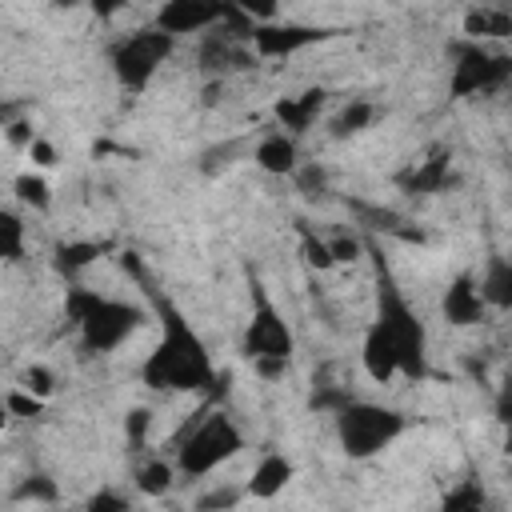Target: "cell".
Wrapping results in <instances>:
<instances>
[{
    "instance_id": "19",
    "label": "cell",
    "mask_w": 512,
    "mask_h": 512,
    "mask_svg": "<svg viewBox=\"0 0 512 512\" xmlns=\"http://www.w3.org/2000/svg\"><path fill=\"white\" fill-rule=\"evenodd\" d=\"M376 116H380V108L372 104V100H348L336 116H332V124H328V132L336 136V140H348V136H360V132H368L372 124H376Z\"/></svg>"
},
{
    "instance_id": "4",
    "label": "cell",
    "mask_w": 512,
    "mask_h": 512,
    "mask_svg": "<svg viewBox=\"0 0 512 512\" xmlns=\"http://www.w3.org/2000/svg\"><path fill=\"white\" fill-rule=\"evenodd\" d=\"M244 448V432L232 420V412L216 400H208L172 440V464L176 476L184 480H204L208 472H216L220 464H228L232 456H240Z\"/></svg>"
},
{
    "instance_id": "35",
    "label": "cell",
    "mask_w": 512,
    "mask_h": 512,
    "mask_svg": "<svg viewBox=\"0 0 512 512\" xmlns=\"http://www.w3.org/2000/svg\"><path fill=\"white\" fill-rule=\"evenodd\" d=\"M132 0H84V8L96 16V20H116Z\"/></svg>"
},
{
    "instance_id": "36",
    "label": "cell",
    "mask_w": 512,
    "mask_h": 512,
    "mask_svg": "<svg viewBox=\"0 0 512 512\" xmlns=\"http://www.w3.org/2000/svg\"><path fill=\"white\" fill-rule=\"evenodd\" d=\"M48 8L52 12H76V8H84V0H48Z\"/></svg>"
},
{
    "instance_id": "23",
    "label": "cell",
    "mask_w": 512,
    "mask_h": 512,
    "mask_svg": "<svg viewBox=\"0 0 512 512\" xmlns=\"http://www.w3.org/2000/svg\"><path fill=\"white\" fill-rule=\"evenodd\" d=\"M296 232H300V256H304V264H308L312 272H332L336 260H332V252H328V236L312 232L304 220L296 224Z\"/></svg>"
},
{
    "instance_id": "10",
    "label": "cell",
    "mask_w": 512,
    "mask_h": 512,
    "mask_svg": "<svg viewBox=\"0 0 512 512\" xmlns=\"http://www.w3.org/2000/svg\"><path fill=\"white\" fill-rule=\"evenodd\" d=\"M240 16L232 8V0H164L156 8V28L168 36H192V32H208L224 20Z\"/></svg>"
},
{
    "instance_id": "7",
    "label": "cell",
    "mask_w": 512,
    "mask_h": 512,
    "mask_svg": "<svg viewBox=\"0 0 512 512\" xmlns=\"http://www.w3.org/2000/svg\"><path fill=\"white\" fill-rule=\"evenodd\" d=\"M172 52H176V36H168L152 24V28H136L128 36H120L108 52V64L124 92H144L156 80V72L168 64Z\"/></svg>"
},
{
    "instance_id": "9",
    "label": "cell",
    "mask_w": 512,
    "mask_h": 512,
    "mask_svg": "<svg viewBox=\"0 0 512 512\" xmlns=\"http://www.w3.org/2000/svg\"><path fill=\"white\" fill-rule=\"evenodd\" d=\"M340 28H324V24H296V20H264V24H252L248 28V44L256 52V60H284V56H296L304 48H316V44H328L336 40Z\"/></svg>"
},
{
    "instance_id": "25",
    "label": "cell",
    "mask_w": 512,
    "mask_h": 512,
    "mask_svg": "<svg viewBox=\"0 0 512 512\" xmlns=\"http://www.w3.org/2000/svg\"><path fill=\"white\" fill-rule=\"evenodd\" d=\"M448 512H460V508H484L488 504V496H484V488L476 484V480H464L460 488H452V492H444V500H440Z\"/></svg>"
},
{
    "instance_id": "22",
    "label": "cell",
    "mask_w": 512,
    "mask_h": 512,
    "mask_svg": "<svg viewBox=\"0 0 512 512\" xmlns=\"http://www.w3.org/2000/svg\"><path fill=\"white\" fill-rule=\"evenodd\" d=\"M12 192H16V200H20L24 208H32V212H48V208H52V188H48V180H44L36 168L20 172V176L12 180Z\"/></svg>"
},
{
    "instance_id": "11",
    "label": "cell",
    "mask_w": 512,
    "mask_h": 512,
    "mask_svg": "<svg viewBox=\"0 0 512 512\" xmlns=\"http://www.w3.org/2000/svg\"><path fill=\"white\" fill-rule=\"evenodd\" d=\"M440 312H444V320L452 328H476V324H484L488 304H484V296L476 288V272H456L448 280L444 300H440Z\"/></svg>"
},
{
    "instance_id": "14",
    "label": "cell",
    "mask_w": 512,
    "mask_h": 512,
    "mask_svg": "<svg viewBox=\"0 0 512 512\" xmlns=\"http://www.w3.org/2000/svg\"><path fill=\"white\" fill-rule=\"evenodd\" d=\"M296 476V464L284 456V452H276V448H268L260 460H256V468H252V476H248V496L252 500H276L284 488H288V480Z\"/></svg>"
},
{
    "instance_id": "8",
    "label": "cell",
    "mask_w": 512,
    "mask_h": 512,
    "mask_svg": "<svg viewBox=\"0 0 512 512\" xmlns=\"http://www.w3.org/2000/svg\"><path fill=\"white\" fill-rule=\"evenodd\" d=\"M452 72H448V96L452 100H472L500 92L512 80V56L484 48L480 40H456L448 44Z\"/></svg>"
},
{
    "instance_id": "28",
    "label": "cell",
    "mask_w": 512,
    "mask_h": 512,
    "mask_svg": "<svg viewBox=\"0 0 512 512\" xmlns=\"http://www.w3.org/2000/svg\"><path fill=\"white\" fill-rule=\"evenodd\" d=\"M328 252H332L336 264H352V260H360V252H364V240L352 236V232H336V236H328Z\"/></svg>"
},
{
    "instance_id": "3",
    "label": "cell",
    "mask_w": 512,
    "mask_h": 512,
    "mask_svg": "<svg viewBox=\"0 0 512 512\" xmlns=\"http://www.w3.org/2000/svg\"><path fill=\"white\" fill-rule=\"evenodd\" d=\"M64 316L76 328L80 356H112L120 344H128L148 324V308L144 304L104 296V292L84 288L76 280L64 292Z\"/></svg>"
},
{
    "instance_id": "33",
    "label": "cell",
    "mask_w": 512,
    "mask_h": 512,
    "mask_svg": "<svg viewBox=\"0 0 512 512\" xmlns=\"http://www.w3.org/2000/svg\"><path fill=\"white\" fill-rule=\"evenodd\" d=\"M4 136H8V144H12V148H28L36 132H32V124H28V120H20V116H12V120L4 124Z\"/></svg>"
},
{
    "instance_id": "30",
    "label": "cell",
    "mask_w": 512,
    "mask_h": 512,
    "mask_svg": "<svg viewBox=\"0 0 512 512\" xmlns=\"http://www.w3.org/2000/svg\"><path fill=\"white\" fill-rule=\"evenodd\" d=\"M24 152H28V160H32L36 168H52V164H56V144H52L48 136H40V132L32 136V144H28Z\"/></svg>"
},
{
    "instance_id": "32",
    "label": "cell",
    "mask_w": 512,
    "mask_h": 512,
    "mask_svg": "<svg viewBox=\"0 0 512 512\" xmlns=\"http://www.w3.org/2000/svg\"><path fill=\"white\" fill-rule=\"evenodd\" d=\"M132 500L128 496H120V492H112V488H104V492H96V496H88V508L92 512H124Z\"/></svg>"
},
{
    "instance_id": "20",
    "label": "cell",
    "mask_w": 512,
    "mask_h": 512,
    "mask_svg": "<svg viewBox=\"0 0 512 512\" xmlns=\"http://www.w3.org/2000/svg\"><path fill=\"white\" fill-rule=\"evenodd\" d=\"M28 252V228L24 216L0 204V264H16Z\"/></svg>"
},
{
    "instance_id": "1",
    "label": "cell",
    "mask_w": 512,
    "mask_h": 512,
    "mask_svg": "<svg viewBox=\"0 0 512 512\" xmlns=\"http://www.w3.org/2000/svg\"><path fill=\"white\" fill-rule=\"evenodd\" d=\"M364 248L372 256L376 312L360 340V364H364L368 380H376V384H392L396 376L424 380L428 376V328H424L420 312L412 308V300L404 296L380 240L368 236Z\"/></svg>"
},
{
    "instance_id": "15",
    "label": "cell",
    "mask_w": 512,
    "mask_h": 512,
    "mask_svg": "<svg viewBox=\"0 0 512 512\" xmlns=\"http://www.w3.org/2000/svg\"><path fill=\"white\" fill-rule=\"evenodd\" d=\"M252 160H256V168L268 172V176H292V172L300 168V144H296V136L272 128V132L260 136Z\"/></svg>"
},
{
    "instance_id": "6",
    "label": "cell",
    "mask_w": 512,
    "mask_h": 512,
    "mask_svg": "<svg viewBox=\"0 0 512 512\" xmlns=\"http://www.w3.org/2000/svg\"><path fill=\"white\" fill-rule=\"evenodd\" d=\"M248 300H252V312H248V324L240 332V352L248 364L256 360H280V364H292L296 356V332L292 324L284 320L280 304L272 300L268 284L248 268Z\"/></svg>"
},
{
    "instance_id": "26",
    "label": "cell",
    "mask_w": 512,
    "mask_h": 512,
    "mask_svg": "<svg viewBox=\"0 0 512 512\" xmlns=\"http://www.w3.org/2000/svg\"><path fill=\"white\" fill-rule=\"evenodd\" d=\"M20 388H28L32 396H40V400H48L52 396V388H56V376H52V368L48 364H28L24 372H20V380H16Z\"/></svg>"
},
{
    "instance_id": "31",
    "label": "cell",
    "mask_w": 512,
    "mask_h": 512,
    "mask_svg": "<svg viewBox=\"0 0 512 512\" xmlns=\"http://www.w3.org/2000/svg\"><path fill=\"white\" fill-rule=\"evenodd\" d=\"M148 424H152V412H148V408H136V412H128V420H124V432H128V444H132V448H140V444H144V432H148Z\"/></svg>"
},
{
    "instance_id": "5",
    "label": "cell",
    "mask_w": 512,
    "mask_h": 512,
    "mask_svg": "<svg viewBox=\"0 0 512 512\" xmlns=\"http://www.w3.org/2000/svg\"><path fill=\"white\" fill-rule=\"evenodd\" d=\"M332 416H336V444L348 460L380 456L408 428V416L400 408H388L376 400H356V396H348Z\"/></svg>"
},
{
    "instance_id": "17",
    "label": "cell",
    "mask_w": 512,
    "mask_h": 512,
    "mask_svg": "<svg viewBox=\"0 0 512 512\" xmlns=\"http://www.w3.org/2000/svg\"><path fill=\"white\" fill-rule=\"evenodd\" d=\"M476 288L488 304V312H508L512 308V264L504 252H492L484 272L476 276Z\"/></svg>"
},
{
    "instance_id": "27",
    "label": "cell",
    "mask_w": 512,
    "mask_h": 512,
    "mask_svg": "<svg viewBox=\"0 0 512 512\" xmlns=\"http://www.w3.org/2000/svg\"><path fill=\"white\" fill-rule=\"evenodd\" d=\"M16 500H44V504H56L60 492H56V480H48L44 472H36V476H24V480H20Z\"/></svg>"
},
{
    "instance_id": "16",
    "label": "cell",
    "mask_w": 512,
    "mask_h": 512,
    "mask_svg": "<svg viewBox=\"0 0 512 512\" xmlns=\"http://www.w3.org/2000/svg\"><path fill=\"white\" fill-rule=\"evenodd\" d=\"M112 252V240H64L56 244L52 252V268L64 276V280H76L84 268H92L96 260H104Z\"/></svg>"
},
{
    "instance_id": "29",
    "label": "cell",
    "mask_w": 512,
    "mask_h": 512,
    "mask_svg": "<svg viewBox=\"0 0 512 512\" xmlns=\"http://www.w3.org/2000/svg\"><path fill=\"white\" fill-rule=\"evenodd\" d=\"M280 4H284V0H232V8H236L240 16H248L252 24L276 20V16H280Z\"/></svg>"
},
{
    "instance_id": "13",
    "label": "cell",
    "mask_w": 512,
    "mask_h": 512,
    "mask_svg": "<svg viewBox=\"0 0 512 512\" xmlns=\"http://www.w3.org/2000/svg\"><path fill=\"white\" fill-rule=\"evenodd\" d=\"M456 184V172H452V148H432L424 160H416L404 176H400V188L412 192V196H436L444 188Z\"/></svg>"
},
{
    "instance_id": "24",
    "label": "cell",
    "mask_w": 512,
    "mask_h": 512,
    "mask_svg": "<svg viewBox=\"0 0 512 512\" xmlns=\"http://www.w3.org/2000/svg\"><path fill=\"white\" fill-rule=\"evenodd\" d=\"M4 408H8V416H20V420H32V416H40L44 408H48V400H40V396H32L28 388H12L8 396H4Z\"/></svg>"
},
{
    "instance_id": "37",
    "label": "cell",
    "mask_w": 512,
    "mask_h": 512,
    "mask_svg": "<svg viewBox=\"0 0 512 512\" xmlns=\"http://www.w3.org/2000/svg\"><path fill=\"white\" fill-rule=\"evenodd\" d=\"M8 420H12V416H8V408H4V400H0V432L8 428Z\"/></svg>"
},
{
    "instance_id": "12",
    "label": "cell",
    "mask_w": 512,
    "mask_h": 512,
    "mask_svg": "<svg viewBox=\"0 0 512 512\" xmlns=\"http://www.w3.org/2000/svg\"><path fill=\"white\" fill-rule=\"evenodd\" d=\"M328 88H320V84H312V88H304V92H296V96H280L276 104H272V120H276V128L280 132H288V136H304L316 120H320V112L328 108Z\"/></svg>"
},
{
    "instance_id": "21",
    "label": "cell",
    "mask_w": 512,
    "mask_h": 512,
    "mask_svg": "<svg viewBox=\"0 0 512 512\" xmlns=\"http://www.w3.org/2000/svg\"><path fill=\"white\" fill-rule=\"evenodd\" d=\"M132 480H136V492H144V496H164V492L176 484V464H172V460H160V456H148L144 464H136Z\"/></svg>"
},
{
    "instance_id": "18",
    "label": "cell",
    "mask_w": 512,
    "mask_h": 512,
    "mask_svg": "<svg viewBox=\"0 0 512 512\" xmlns=\"http://www.w3.org/2000/svg\"><path fill=\"white\" fill-rule=\"evenodd\" d=\"M464 40H508L512 36V12L508 8H492V4H476L464 12L460 20Z\"/></svg>"
},
{
    "instance_id": "34",
    "label": "cell",
    "mask_w": 512,
    "mask_h": 512,
    "mask_svg": "<svg viewBox=\"0 0 512 512\" xmlns=\"http://www.w3.org/2000/svg\"><path fill=\"white\" fill-rule=\"evenodd\" d=\"M240 488H216V492H208V496H200L196 500V508H232V504H240Z\"/></svg>"
},
{
    "instance_id": "2",
    "label": "cell",
    "mask_w": 512,
    "mask_h": 512,
    "mask_svg": "<svg viewBox=\"0 0 512 512\" xmlns=\"http://www.w3.org/2000/svg\"><path fill=\"white\" fill-rule=\"evenodd\" d=\"M120 268H124L132 280L144 284V292H148V300H152V316L160 320V340H156L152 352L140 360V380H144L148 388H156V392H200V396L216 400V396H220V384L232 380V376L216 368V360H212L204 336H200V332L192 328V320L172 304V296L160 292V288L148 280V272H144V264H140L136 252H120Z\"/></svg>"
}]
</instances>
